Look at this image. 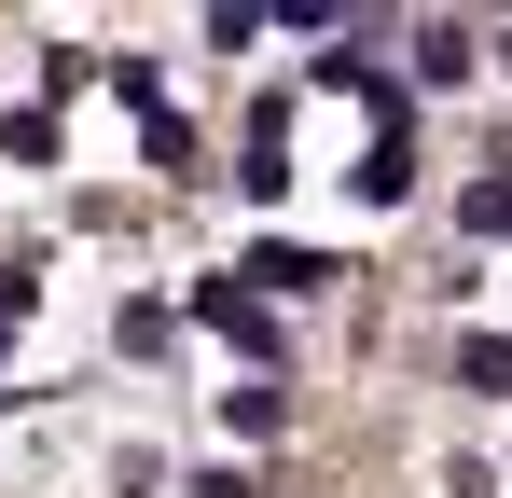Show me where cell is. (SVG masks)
Here are the masks:
<instances>
[{
  "instance_id": "cell-2",
  "label": "cell",
  "mask_w": 512,
  "mask_h": 498,
  "mask_svg": "<svg viewBox=\"0 0 512 498\" xmlns=\"http://www.w3.org/2000/svg\"><path fill=\"white\" fill-rule=\"evenodd\" d=\"M194 319L222 332V346H250V360L277 346V319H263V291H236V263H222V277H194Z\"/></svg>"
},
{
  "instance_id": "cell-1",
  "label": "cell",
  "mask_w": 512,
  "mask_h": 498,
  "mask_svg": "<svg viewBox=\"0 0 512 498\" xmlns=\"http://www.w3.org/2000/svg\"><path fill=\"white\" fill-rule=\"evenodd\" d=\"M346 263H319V249H291V236H263V249H236V291H277V305H305V291H333Z\"/></svg>"
},
{
  "instance_id": "cell-3",
  "label": "cell",
  "mask_w": 512,
  "mask_h": 498,
  "mask_svg": "<svg viewBox=\"0 0 512 498\" xmlns=\"http://www.w3.org/2000/svg\"><path fill=\"white\" fill-rule=\"evenodd\" d=\"M360 194H374V208H402V194H416V153H402V139H374V153H360Z\"/></svg>"
},
{
  "instance_id": "cell-5",
  "label": "cell",
  "mask_w": 512,
  "mask_h": 498,
  "mask_svg": "<svg viewBox=\"0 0 512 498\" xmlns=\"http://www.w3.org/2000/svg\"><path fill=\"white\" fill-rule=\"evenodd\" d=\"M194 498H263V485H250V471H208V485H194Z\"/></svg>"
},
{
  "instance_id": "cell-4",
  "label": "cell",
  "mask_w": 512,
  "mask_h": 498,
  "mask_svg": "<svg viewBox=\"0 0 512 498\" xmlns=\"http://www.w3.org/2000/svg\"><path fill=\"white\" fill-rule=\"evenodd\" d=\"M457 374H471V388H512V346L499 332H457Z\"/></svg>"
}]
</instances>
